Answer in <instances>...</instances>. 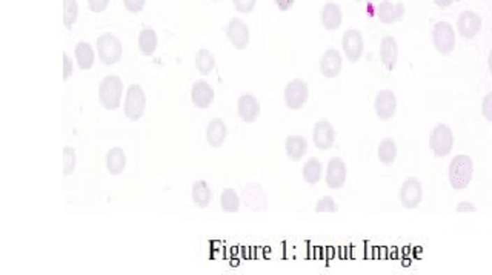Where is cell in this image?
Wrapping results in <instances>:
<instances>
[{
  "instance_id": "obj_1",
  "label": "cell",
  "mask_w": 492,
  "mask_h": 275,
  "mask_svg": "<svg viewBox=\"0 0 492 275\" xmlns=\"http://www.w3.org/2000/svg\"><path fill=\"white\" fill-rule=\"evenodd\" d=\"M123 98V82L117 75H106L100 82L99 102L108 111L117 110Z\"/></svg>"
},
{
  "instance_id": "obj_4",
  "label": "cell",
  "mask_w": 492,
  "mask_h": 275,
  "mask_svg": "<svg viewBox=\"0 0 492 275\" xmlns=\"http://www.w3.org/2000/svg\"><path fill=\"white\" fill-rule=\"evenodd\" d=\"M472 179V160L468 156H457L449 166V180L454 189H465Z\"/></svg>"
},
{
  "instance_id": "obj_26",
  "label": "cell",
  "mask_w": 492,
  "mask_h": 275,
  "mask_svg": "<svg viewBox=\"0 0 492 275\" xmlns=\"http://www.w3.org/2000/svg\"><path fill=\"white\" fill-rule=\"evenodd\" d=\"M74 54H75V62H77V65H79L80 70H83V71L91 70L92 65H94V60H96L94 48H92L88 42L77 43Z\"/></svg>"
},
{
  "instance_id": "obj_36",
  "label": "cell",
  "mask_w": 492,
  "mask_h": 275,
  "mask_svg": "<svg viewBox=\"0 0 492 275\" xmlns=\"http://www.w3.org/2000/svg\"><path fill=\"white\" fill-rule=\"evenodd\" d=\"M123 5H125L128 13L138 14V13H142V10L145 8L146 0H123Z\"/></svg>"
},
{
  "instance_id": "obj_13",
  "label": "cell",
  "mask_w": 492,
  "mask_h": 275,
  "mask_svg": "<svg viewBox=\"0 0 492 275\" xmlns=\"http://www.w3.org/2000/svg\"><path fill=\"white\" fill-rule=\"evenodd\" d=\"M348 177V168L340 157H333L326 168V185L331 189H342Z\"/></svg>"
},
{
  "instance_id": "obj_16",
  "label": "cell",
  "mask_w": 492,
  "mask_h": 275,
  "mask_svg": "<svg viewBox=\"0 0 492 275\" xmlns=\"http://www.w3.org/2000/svg\"><path fill=\"white\" fill-rule=\"evenodd\" d=\"M191 101L198 110L210 108L214 102V89L206 80H197L191 88Z\"/></svg>"
},
{
  "instance_id": "obj_43",
  "label": "cell",
  "mask_w": 492,
  "mask_h": 275,
  "mask_svg": "<svg viewBox=\"0 0 492 275\" xmlns=\"http://www.w3.org/2000/svg\"><path fill=\"white\" fill-rule=\"evenodd\" d=\"M212 2H217V0H212Z\"/></svg>"
},
{
  "instance_id": "obj_34",
  "label": "cell",
  "mask_w": 492,
  "mask_h": 275,
  "mask_svg": "<svg viewBox=\"0 0 492 275\" xmlns=\"http://www.w3.org/2000/svg\"><path fill=\"white\" fill-rule=\"evenodd\" d=\"M338 211V205L334 202L333 197H323L315 205V212H337Z\"/></svg>"
},
{
  "instance_id": "obj_35",
  "label": "cell",
  "mask_w": 492,
  "mask_h": 275,
  "mask_svg": "<svg viewBox=\"0 0 492 275\" xmlns=\"http://www.w3.org/2000/svg\"><path fill=\"white\" fill-rule=\"evenodd\" d=\"M233 3H234V8H236L238 13H242V14H251L252 10L256 8L257 0H233Z\"/></svg>"
},
{
  "instance_id": "obj_17",
  "label": "cell",
  "mask_w": 492,
  "mask_h": 275,
  "mask_svg": "<svg viewBox=\"0 0 492 275\" xmlns=\"http://www.w3.org/2000/svg\"><path fill=\"white\" fill-rule=\"evenodd\" d=\"M342 65L343 60L340 52L334 48H329L320 59V73L325 75L326 79H335L342 71Z\"/></svg>"
},
{
  "instance_id": "obj_31",
  "label": "cell",
  "mask_w": 492,
  "mask_h": 275,
  "mask_svg": "<svg viewBox=\"0 0 492 275\" xmlns=\"http://www.w3.org/2000/svg\"><path fill=\"white\" fill-rule=\"evenodd\" d=\"M196 68L202 75H208L215 68V59L210 50H198L196 54Z\"/></svg>"
},
{
  "instance_id": "obj_44",
  "label": "cell",
  "mask_w": 492,
  "mask_h": 275,
  "mask_svg": "<svg viewBox=\"0 0 492 275\" xmlns=\"http://www.w3.org/2000/svg\"><path fill=\"white\" fill-rule=\"evenodd\" d=\"M357 2H360V0H357Z\"/></svg>"
},
{
  "instance_id": "obj_41",
  "label": "cell",
  "mask_w": 492,
  "mask_h": 275,
  "mask_svg": "<svg viewBox=\"0 0 492 275\" xmlns=\"http://www.w3.org/2000/svg\"><path fill=\"white\" fill-rule=\"evenodd\" d=\"M475 208H474V206L471 205V203H460L458 205V208H457V211H474Z\"/></svg>"
},
{
  "instance_id": "obj_30",
  "label": "cell",
  "mask_w": 492,
  "mask_h": 275,
  "mask_svg": "<svg viewBox=\"0 0 492 275\" xmlns=\"http://www.w3.org/2000/svg\"><path fill=\"white\" fill-rule=\"evenodd\" d=\"M222 209L228 214H236L240 211V195L234 189L226 188L220 195Z\"/></svg>"
},
{
  "instance_id": "obj_40",
  "label": "cell",
  "mask_w": 492,
  "mask_h": 275,
  "mask_svg": "<svg viewBox=\"0 0 492 275\" xmlns=\"http://www.w3.org/2000/svg\"><path fill=\"white\" fill-rule=\"evenodd\" d=\"M483 114H484V117H488V120H491V94H488L486 98H484Z\"/></svg>"
},
{
  "instance_id": "obj_25",
  "label": "cell",
  "mask_w": 492,
  "mask_h": 275,
  "mask_svg": "<svg viewBox=\"0 0 492 275\" xmlns=\"http://www.w3.org/2000/svg\"><path fill=\"white\" fill-rule=\"evenodd\" d=\"M126 168V154L122 148H111L106 154V170L111 175H120Z\"/></svg>"
},
{
  "instance_id": "obj_8",
  "label": "cell",
  "mask_w": 492,
  "mask_h": 275,
  "mask_svg": "<svg viewBox=\"0 0 492 275\" xmlns=\"http://www.w3.org/2000/svg\"><path fill=\"white\" fill-rule=\"evenodd\" d=\"M374 111L377 117L383 121H388L396 116L397 111V97L394 91L391 89H382L377 93L374 101Z\"/></svg>"
},
{
  "instance_id": "obj_2",
  "label": "cell",
  "mask_w": 492,
  "mask_h": 275,
  "mask_svg": "<svg viewBox=\"0 0 492 275\" xmlns=\"http://www.w3.org/2000/svg\"><path fill=\"white\" fill-rule=\"evenodd\" d=\"M99 60L106 66H113L120 62L123 54L122 42L111 33H105L97 39Z\"/></svg>"
},
{
  "instance_id": "obj_32",
  "label": "cell",
  "mask_w": 492,
  "mask_h": 275,
  "mask_svg": "<svg viewBox=\"0 0 492 275\" xmlns=\"http://www.w3.org/2000/svg\"><path fill=\"white\" fill-rule=\"evenodd\" d=\"M77 17H79V3L77 0H64V25L66 29H71Z\"/></svg>"
},
{
  "instance_id": "obj_19",
  "label": "cell",
  "mask_w": 492,
  "mask_h": 275,
  "mask_svg": "<svg viewBox=\"0 0 492 275\" xmlns=\"http://www.w3.org/2000/svg\"><path fill=\"white\" fill-rule=\"evenodd\" d=\"M458 33L465 37V39H472L475 34H479L482 29V19L479 14L472 11H465L458 17Z\"/></svg>"
},
{
  "instance_id": "obj_39",
  "label": "cell",
  "mask_w": 492,
  "mask_h": 275,
  "mask_svg": "<svg viewBox=\"0 0 492 275\" xmlns=\"http://www.w3.org/2000/svg\"><path fill=\"white\" fill-rule=\"evenodd\" d=\"M274 2L280 11H288L291 6L294 5L296 0H274Z\"/></svg>"
},
{
  "instance_id": "obj_28",
  "label": "cell",
  "mask_w": 492,
  "mask_h": 275,
  "mask_svg": "<svg viewBox=\"0 0 492 275\" xmlns=\"http://www.w3.org/2000/svg\"><path fill=\"white\" fill-rule=\"evenodd\" d=\"M321 174H323V165H321L320 160L312 157L303 165L302 175H303V180L308 183V185H317L321 179Z\"/></svg>"
},
{
  "instance_id": "obj_6",
  "label": "cell",
  "mask_w": 492,
  "mask_h": 275,
  "mask_svg": "<svg viewBox=\"0 0 492 275\" xmlns=\"http://www.w3.org/2000/svg\"><path fill=\"white\" fill-rule=\"evenodd\" d=\"M433 42L437 51L443 56H448L456 47V33L448 22H438L433 29Z\"/></svg>"
},
{
  "instance_id": "obj_37",
  "label": "cell",
  "mask_w": 492,
  "mask_h": 275,
  "mask_svg": "<svg viewBox=\"0 0 492 275\" xmlns=\"http://www.w3.org/2000/svg\"><path fill=\"white\" fill-rule=\"evenodd\" d=\"M108 5H110V0H88V6L92 13H103Z\"/></svg>"
},
{
  "instance_id": "obj_29",
  "label": "cell",
  "mask_w": 492,
  "mask_h": 275,
  "mask_svg": "<svg viewBox=\"0 0 492 275\" xmlns=\"http://www.w3.org/2000/svg\"><path fill=\"white\" fill-rule=\"evenodd\" d=\"M377 156L384 166L394 165L397 158V143L392 139H384L380 142L379 149H377Z\"/></svg>"
},
{
  "instance_id": "obj_42",
  "label": "cell",
  "mask_w": 492,
  "mask_h": 275,
  "mask_svg": "<svg viewBox=\"0 0 492 275\" xmlns=\"http://www.w3.org/2000/svg\"><path fill=\"white\" fill-rule=\"evenodd\" d=\"M435 5L440 6V8H446V6H449L452 3V0H434Z\"/></svg>"
},
{
  "instance_id": "obj_23",
  "label": "cell",
  "mask_w": 492,
  "mask_h": 275,
  "mask_svg": "<svg viewBox=\"0 0 492 275\" xmlns=\"http://www.w3.org/2000/svg\"><path fill=\"white\" fill-rule=\"evenodd\" d=\"M284 151L287 156L292 162H298L302 160L308 152V140L302 135H289L287 142H284Z\"/></svg>"
},
{
  "instance_id": "obj_24",
  "label": "cell",
  "mask_w": 492,
  "mask_h": 275,
  "mask_svg": "<svg viewBox=\"0 0 492 275\" xmlns=\"http://www.w3.org/2000/svg\"><path fill=\"white\" fill-rule=\"evenodd\" d=\"M191 197H192V202H194L198 208L205 209L212 202V191L205 180H198V181H194V185H192Z\"/></svg>"
},
{
  "instance_id": "obj_18",
  "label": "cell",
  "mask_w": 492,
  "mask_h": 275,
  "mask_svg": "<svg viewBox=\"0 0 492 275\" xmlns=\"http://www.w3.org/2000/svg\"><path fill=\"white\" fill-rule=\"evenodd\" d=\"M377 17L382 24H394V22L403 20L405 17V6L403 3H392L389 0H383V2L377 6Z\"/></svg>"
},
{
  "instance_id": "obj_27",
  "label": "cell",
  "mask_w": 492,
  "mask_h": 275,
  "mask_svg": "<svg viewBox=\"0 0 492 275\" xmlns=\"http://www.w3.org/2000/svg\"><path fill=\"white\" fill-rule=\"evenodd\" d=\"M157 33L152 28H143L138 34V50L143 56H152L157 50Z\"/></svg>"
},
{
  "instance_id": "obj_15",
  "label": "cell",
  "mask_w": 492,
  "mask_h": 275,
  "mask_svg": "<svg viewBox=\"0 0 492 275\" xmlns=\"http://www.w3.org/2000/svg\"><path fill=\"white\" fill-rule=\"evenodd\" d=\"M237 112L245 124H254L260 116V103L256 96L243 94L238 97Z\"/></svg>"
},
{
  "instance_id": "obj_9",
  "label": "cell",
  "mask_w": 492,
  "mask_h": 275,
  "mask_svg": "<svg viewBox=\"0 0 492 275\" xmlns=\"http://www.w3.org/2000/svg\"><path fill=\"white\" fill-rule=\"evenodd\" d=\"M423 198V188L417 179H406L398 191V200L406 209H415Z\"/></svg>"
},
{
  "instance_id": "obj_5",
  "label": "cell",
  "mask_w": 492,
  "mask_h": 275,
  "mask_svg": "<svg viewBox=\"0 0 492 275\" xmlns=\"http://www.w3.org/2000/svg\"><path fill=\"white\" fill-rule=\"evenodd\" d=\"M308 98H310V88H308V83L303 80H291L287 88H284V103L292 111L302 110L306 105Z\"/></svg>"
},
{
  "instance_id": "obj_14",
  "label": "cell",
  "mask_w": 492,
  "mask_h": 275,
  "mask_svg": "<svg viewBox=\"0 0 492 275\" xmlns=\"http://www.w3.org/2000/svg\"><path fill=\"white\" fill-rule=\"evenodd\" d=\"M335 129L334 126L326 120H320L319 124H315L312 129V140L315 148H319L321 151H326L333 148V144L335 142Z\"/></svg>"
},
{
  "instance_id": "obj_11",
  "label": "cell",
  "mask_w": 492,
  "mask_h": 275,
  "mask_svg": "<svg viewBox=\"0 0 492 275\" xmlns=\"http://www.w3.org/2000/svg\"><path fill=\"white\" fill-rule=\"evenodd\" d=\"M342 48L345 51V56L348 57L351 62H359L360 57L363 56L365 50V42L363 36L357 29H348L343 34L342 39Z\"/></svg>"
},
{
  "instance_id": "obj_7",
  "label": "cell",
  "mask_w": 492,
  "mask_h": 275,
  "mask_svg": "<svg viewBox=\"0 0 492 275\" xmlns=\"http://www.w3.org/2000/svg\"><path fill=\"white\" fill-rule=\"evenodd\" d=\"M452 131L446 125H438L433 129L429 137V147L437 157L448 156L452 149Z\"/></svg>"
},
{
  "instance_id": "obj_38",
  "label": "cell",
  "mask_w": 492,
  "mask_h": 275,
  "mask_svg": "<svg viewBox=\"0 0 492 275\" xmlns=\"http://www.w3.org/2000/svg\"><path fill=\"white\" fill-rule=\"evenodd\" d=\"M74 73V65H73V59L69 57L66 52H64V80H69Z\"/></svg>"
},
{
  "instance_id": "obj_22",
  "label": "cell",
  "mask_w": 492,
  "mask_h": 275,
  "mask_svg": "<svg viewBox=\"0 0 492 275\" xmlns=\"http://www.w3.org/2000/svg\"><path fill=\"white\" fill-rule=\"evenodd\" d=\"M342 8L340 5H337L335 2H328L325 3L321 10V24L328 31H335V29L340 28L342 25Z\"/></svg>"
},
{
  "instance_id": "obj_12",
  "label": "cell",
  "mask_w": 492,
  "mask_h": 275,
  "mask_svg": "<svg viewBox=\"0 0 492 275\" xmlns=\"http://www.w3.org/2000/svg\"><path fill=\"white\" fill-rule=\"evenodd\" d=\"M242 200L248 209L254 212L268 209V195L266 191L260 185H248L242 191Z\"/></svg>"
},
{
  "instance_id": "obj_3",
  "label": "cell",
  "mask_w": 492,
  "mask_h": 275,
  "mask_svg": "<svg viewBox=\"0 0 492 275\" xmlns=\"http://www.w3.org/2000/svg\"><path fill=\"white\" fill-rule=\"evenodd\" d=\"M146 111V94L140 85H131L126 89L125 96V103H123V112L125 116L137 121L143 117V114Z\"/></svg>"
},
{
  "instance_id": "obj_10",
  "label": "cell",
  "mask_w": 492,
  "mask_h": 275,
  "mask_svg": "<svg viewBox=\"0 0 492 275\" xmlns=\"http://www.w3.org/2000/svg\"><path fill=\"white\" fill-rule=\"evenodd\" d=\"M226 37L236 50H245L249 43V28L242 19L233 17L226 25Z\"/></svg>"
},
{
  "instance_id": "obj_20",
  "label": "cell",
  "mask_w": 492,
  "mask_h": 275,
  "mask_svg": "<svg viewBox=\"0 0 492 275\" xmlns=\"http://www.w3.org/2000/svg\"><path fill=\"white\" fill-rule=\"evenodd\" d=\"M228 137V128L222 119H212L206 126V142L211 148H220Z\"/></svg>"
},
{
  "instance_id": "obj_21",
  "label": "cell",
  "mask_w": 492,
  "mask_h": 275,
  "mask_svg": "<svg viewBox=\"0 0 492 275\" xmlns=\"http://www.w3.org/2000/svg\"><path fill=\"white\" fill-rule=\"evenodd\" d=\"M380 59L383 66L386 68V70L389 71L394 70L398 59V45L392 36L383 37V40L380 43Z\"/></svg>"
},
{
  "instance_id": "obj_33",
  "label": "cell",
  "mask_w": 492,
  "mask_h": 275,
  "mask_svg": "<svg viewBox=\"0 0 492 275\" xmlns=\"http://www.w3.org/2000/svg\"><path fill=\"white\" fill-rule=\"evenodd\" d=\"M77 165V156L73 148L65 147L64 149V174L65 175H71L75 170Z\"/></svg>"
}]
</instances>
